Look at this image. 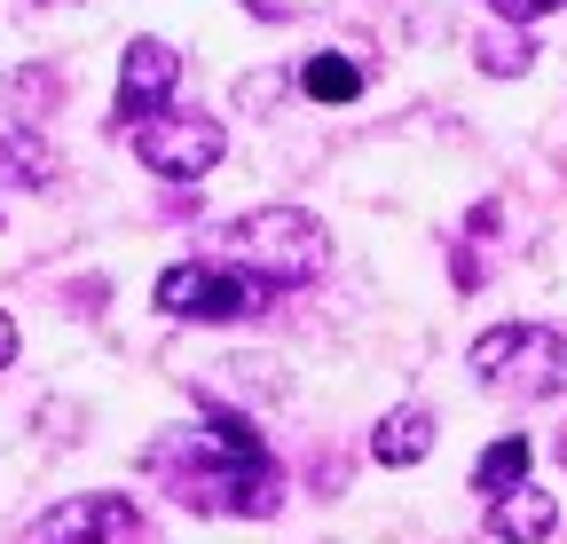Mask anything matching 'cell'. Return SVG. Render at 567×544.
I'll use <instances>...</instances> for the list:
<instances>
[{"label":"cell","instance_id":"14","mask_svg":"<svg viewBox=\"0 0 567 544\" xmlns=\"http://www.w3.org/2000/svg\"><path fill=\"white\" fill-rule=\"evenodd\" d=\"M17 363V324H9V308H0V371Z\"/></svg>","mask_w":567,"mask_h":544},{"label":"cell","instance_id":"12","mask_svg":"<svg viewBox=\"0 0 567 544\" xmlns=\"http://www.w3.org/2000/svg\"><path fill=\"white\" fill-rule=\"evenodd\" d=\"M528 63H536V48H528L520 32H488V40H481V72H496V80L528 72Z\"/></svg>","mask_w":567,"mask_h":544},{"label":"cell","instance_id":"6","mask_svg":"<svg viewBox=\"0 0 567 544\" xmlns=\"http://www.w3.org/2000/svg\"><path fill=\"white\" fill-rule=\"evenodd\" d=\"M134 528L142 521L126 497H63L24 528V544H134Z\"/></svg>","mask_w":567,"mask_h":544},{"label":"cell","instance_id":"5","mask_svg":"<svg viewBox=\"0 0 567 544\" xmlns=\"http://www.w3.org/2000/svg\"><path fill=\"white\" fill-rule=\"evenodd\" d=\"M134 134V158L151 166V174H166V182H197V174H213L221 166V151H229V134H221V119H205V111H158V119H142V126H126Z\"/></svg>","mask_w":567,"mask_h":544},{"label":"cell","instance_id":"1","mask_svg":"<svg viewBox=\"0 0 567 544\" xmlns=\"http://www.w3.org/2000/svg\"><path fill=\"white\" fill-rule=\"evenodd\" d=\"M151 473L174 482V497L189 513H245V521H268L284 505V473L268 458V442L252 434V419L237 411H205L189 434L158 442L151 450Z\"/></svg>","mask_w":567,"mask_h":544},{"label":"cell","instance_id":"10","mask_svg":"<svg viewBox=\"0 0 567 544\" xmlns=\"http://www.w3.org/2000/svg\"><path fill=\"white\" fill-rule=\"evenodd\" d=\"M513 482H528V434L488 442V450H481V465H473V490H481V497H505Z\"/></svg>","mask_w":567,"mask_h":544},{"label":"cell","instance_id":"13","mask_svg":"<svg viewBox=\"0 0 567 544\" xmlns=\"http://www.w3.org/2000/svg\"><path fill=\"white\" fill-rule=\"evenodd\" d=\"M496 17H513V24H536V17H551V9H567V0H488Z\"/></svg>","mask_w":567,"mask_h":544},{"label":"cell","instance_id":"4","mask_svg":"<svg viewBox=\"0 0 567 544\" xmlns=\"http://www.w3.org/2000/svg\"><path fill=\"white\" fill-rule=\"evenodd\" d=\"M473 371L481 387L496 394H520V402H544L567 387V339L551 324H496L473 339Z\"/></svg>","mask_w":567,"mask_h":544},{"label":"cell","instance_id":"7","mask_svg":"<svg viewBox=\"0 0 567 544\" xmlns=\"http://www.w3.org/2000/svg\"><path fill=\"white\" fill-rule=\"evenodd\" d=\"M182 88V55L166 40H134L126 63H118V126H142V119H158Z\"/></svg>","mask_w":567,"mask_h":544},{"label":"cell","instance_id":"3","mask_svg":"<svg viewBox=\"0 0 567 544\" xmlns=\"http://www.w3.org/2000/svg\"><path fill=\"white\" fill-rule=\"evenodd\" d=\"M268 300H276V285L252 277V268H237V260H221V253L213 260H174L158 277V308L174 324H245Z\"/></svg>","mask_w":567,"mask_h":544},{"label":"cell","instance_id":"11","mask_svg":"<svg viewBox=\"0 0 567 544\" xmlns=\"http://www.w3.org/2000/svg\"><path fill=\"white\" fill-rule=\"evenodd\" d=\"M300 88H308L316 103H354V95H363V63H347V55H308V63H300Z\"/></svg>","mask_w":567,"mask_h":544},{"label":"cell","instance_id":"8","mask_svg":"<svg viewBox=\"0 0 567 544\" xmlns=\"http://www.w3.org/2000/svg\"><path fill=\"white\" fill-rule=\"evenodd\" d=\"M559 528V505L536 490V482H513L505 497H488V536H505V544H544Z\"/></svg>","mask_w":567,"mask_h":544},{"label":"cell","instance_id":"2","mask_svg":"<svg viewBox=\"0 0 567 544\" xmlns=\"http://www.w3.org/2000/svg\"><path fill=\"white\" fill-rule=\"evenodd\" d=\"M221 260L252 268V277H268L276 292H292V285L323 277L331 237H323V222L300 214V206H260V214H245V222L221 229Z\"/></svg>","mask_w":567,"mask_h":544},{"label":"cell","instance_id":"9","mask_svg":"<svg viewBox=\"0 0 567 544\" xmlns=\"http://www.w3.org/2000/svg\"><path fill=\"white\" fill-rule=\"evenodd\" d=\"M425 450H434V411H417V402L386 411L379 434H371V458H379V465H417Z\"/></svg>","mask_w":567,"mask_h":544},{"label":"cell","instance_id":"15","mask_svg":"<svg viewBox=\"0 0 567 544\" xmlns=\"http://www.w3.org/2000/svg\"><path fill=\"white\" fill-rule=\"evenodd\" d=\"M559 458H567V434H559Z\"/></svg>","mask_w":567,"mask_h":544}]
</instances>
